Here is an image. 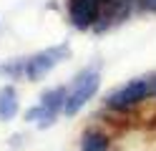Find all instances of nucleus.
Here are the masks:
<instances>
[{
    "mask_svg": "<svg viewBox=\"0 0 156 151\" xmlns=\"http://www.w3.org/2000/svg\"><path fill=\"white\" fill-rule=\"evenodd\" d=\"M151 96H156V76H141V78H131L121 88L111 91L106 96V106L111 111L123 113V111H131L136 106H141Z\"/></svg>",
    "mask_w": 156,
    "mask_h": 151,
    "instance_id": "obj_1",
    "label": "nucleus"
},
{
    "mask_svg": "<svg viewBox=\"0 0 156 151\" xmlns=\"http://www.w3.org/2000/svg\"><path fill=\"white\" fill-rule=\"evenodd\" d=\"M101 88V73H98V66H88L78 73L71 86L66 91V103H63V113L66 116H78L81 111L88 106V101L98 93Z\"/></svg>",
    "mask_w": 156,
    "mask_h": 151,
    "instance_id": "obj_2",
    "label": "nucleus"
},
{
    "mask_svg": "<svg viewBox=\"0 0 156 151\" xmlns=\"http://www.w3.org/2000/svg\"><path fill=\"white\" fill-rule=\"evenodd\" d=\"M66 91L63 86H55L51 91H45L38 101V106L25 111V121L28 124H38V128H48L55 124L58 113H63V103H66Z\"/></svg>",
    "mask_w": 156,
    "mask_h": 151,
    "instance_id": "obj_3",
    "label": "nucleus"
},
{
    "mask_svg": "<svg viewBox=\"0 0 156 151\" xmlns=\"http://www.w3.org/2000/svg\"><path fill=\"white\" fill-rule=\"evenodd\" d=\"M68 58H71V48H68L66 43L45 48V50H41V53L25 58V78L28 81H41V78H45L48 73H51L58 63H63V60H68Z\"/></svg>",
    "mask_w": 156,
    "mask_h": 151,
    "instance_id": "obj_4",
    "label": "nucleus"
},
{
    "mask_svg": "<svg viewBox=\"0 0 156 151\" xmlns=\"http://www.w3.org/2000/svg\"><path fill=\"white\" fill-rule=\"evenodd\" d=\"M139 8H141V0H106L103 10H101V18H98V23H96L93 30L103 33V30H111L116 25H121L123 20H129Z\"/></svg>",
    "mask_w": 156,
    "mask_h": 151,
    "instance_id": "obj_5",
    "label": "nucleus"
},
{
    "mask_svg": "<svg viewBox=\"0 0 156 151\" xmlns=\"http://www.w3.org/2000/svg\"><path fill=\"white\" fill-rule=\"evenodd\" d=\"M106 0H68V20L78 30L96 28Z\"/></svg>",
    "mask_w": 156,
    "mask_h": 151,
    "instance_id": "obj_6",
    "label": "nucleus"
},
{
    "mask_svg": "<svg viewBox=\"0 0 156 151\" xmlns=\"http://www.w3.org/2000/svg\"><path fill=\"white\" fill-rule=\"evenodd\" d=\"M20 111V101H18L15 86H3L0 88V121H13Z\"/></svg>",
    "mask_w": 156,
    "mask_h": 151,
    "instance_id": "obj_7",
    "label": "nucleus"
},
{
    "mask_svg": "<svg viewBox=\"0 0 156 151\" xmlns=\"http://www.w3.org/2000/svg\"><path fill=\"white\" fill-rule=\"evenodd\" d=\"M111 138L98 128H88L81 136V151H108Z\"/></svg>",
    "mask_w": 156,
    "mask_h": 151,
    "instance_id": "obj_8",
    "label": "nucleus"
},
{
    "mask_svg": "<svg viewBox=\"0 0 156 151\" xmlns=\"http://www.w3.org/2000/svg\"><path fill=\"white\" fill-rule=\"evenodd\" d=\"M25 76V58H13V60H0V78H20Z\"/></svg>",
    "mask_w": 156,
    "mask_h": 151,
    "instance_id": "obj_9",
    "label": "nucleus"
},
{
    "mask_svg": "<svg viewBox=\"0 0 156 151\" xmlns=\"http://www.w3.org/2000/svg\"><path fill=\"white\" fill-rule=\"evenodd\" d=\"M141 8H144V10H151V13H156V0H141Z\"/></svg>",
    "mask_w": 156,
    "mask_h": 151,
    "instance_id": "obj_10",
    "label": "nucleus"
}]
</instances>
